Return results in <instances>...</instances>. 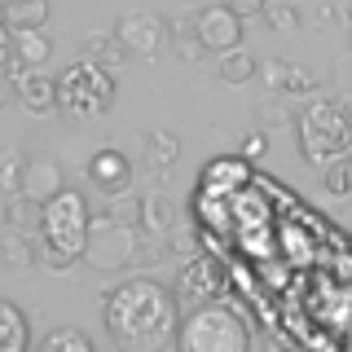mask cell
Listing matches in <instances>:
<instances>
[{
  "instance_id": "12",
  "label": "cell",
  "mask_w": 352,
  "mask_h": 352,
  "mask_svg": "<svg viewBox=\"0 0 352 352\" xmlns=\"http://www.w3.org/2000/svg\"><path fill=\"white\" fill-rule=\"evenodd\" d=\"M264 71V80H269L273 93H282V97H308L313 102L317 97V80H313V71H304V66H295V62H264L260 66Z\"/></svg>"
},
{
  "instance_id": "1",
  "label": "cell",
  "mask_w": 352,
  "mask_h": 352,
  "mask_svg": "<svg viewBox=\"0 0 352 352\" xmlns=\"http://www.w3.org/2000/svg\"><path fill=\"white\" fill-rule=\"evenodd\" d=\"M106 330L119 352H168L181 330V300L150 278L119 282L106 295Z\"/></svg>"
},
{
  "instance_id": "26",
  "label": "cell",
  "mask_w": 352,
  "mask_h": 352,
  "mask_svg": "<svg viewBox=\"0 0 352 352\" xmlns=\"http://www.w3.org/2000/svg\"><path fill=\"white\" fill-rule=\"evenodd\" d=\"M264 22H269L278 36H295L300 31V9L291 5V0H264Z\"/></svg>"
},
{
  "instance_id": "27",
  "label": "cell",
  "mask_w": 352,
  "mask_h": 352,
  "mask_svg": "<svg viewBox=\"0 0 352 352\" xmlns=\"http://www.w3.org/2000/svg\"><path fill=\"white\" fill-rule=\"evenodd\" d=\"M322 185H326L330 198H348L352 194V159H348V154L322 168Z\"/></svg>"
},
{
  "instance_id": "13",
  "label": "cell",
  "mask_w": 352,
  "mask_h": 352,
  "mask_svg": "<svg viewBox=\"0 0 352 352\" xmlns=\"http://www.w3.org/2000/svg\"><path fill=\"white\" fill-rule=\"evenodd\" d=\"M62 163L49 159V154H40V159L27 163V181H22V194H31L36 203H49L53 194H62Z\"/></svg>"
},
{
  "instance_id": "29",
  "label": "cell",
  "mask_w": 352,
  "mask_h": 352,
  "mask_svg": "<svg viewBox=\"0 0 352 352\" xmlns=\"http://www.w3.org/2000/svg\"><path fill=\"white\" fill-rule=\"evenodd\" d=\"M286 124H291V110H286V106H278V102H264L260 106V128L264 132H278Z\"/></svg>"
},
{
  "instance_id": "17",
  "label": "cell",
  "mask_w": 352,
  "mask_h": 352,
  "mask_svg": "<svg viewBox=\"0 0 352 352\" xmlns=\"http://www.w3.org/2000/svg\"><path fill=\"white\" fill-rule=\"evenodd\" d=\"M40 216H44V203H36L31 194H9L5 198V212H0V225L40 238Z\"/></svg>"
},
{
  "instance_id": "37",
  "label": "cell",
  "mask_w": 352,
  "mask_h": 352,
  "mask_svg": "<svg viewBox=\"0 0 352 352\" xmlns=\"http://www.w3.org/2000/svg\"><path fill=\"white\" fill-rule=\"evenodd\" d=\"M291 5H295V0H291Z\"/></svg>"
},
{
  "instance_id": "8",
  "label": "cell",
  "mask_w": 352,
  "mask_h": 352,
  "mask_svg": "<svg viewBox=\"0 0 352 352\" xmlns=\"http://www.w3.org/2000/svg\"><path fill=\"white\" fill-rule=\"evenodd\" d=\"M194 36L207 53H229L242 44V18L229 5H203L194 9Z\"/></svg>"
},
{
  "instance_id": "30",
  "label": "cell",
  "mask_w": 352,
  "mask_h": 352,
  "mask_svg": "<svg viewBox=\"0 0 352 352\" xmlns=\"http://www.w3.org/2000/svg\"><path fill=\"white\" fill-rule=\"evenodd\" d=\"M176 44H181V58L185 62H203L207 58V49H203V40H198V36H181Z\"/></svg>"
},
{
  "instance_id": "20",
  "label": "cell",
  "mask_w": 352,
  "mask_h": 352,
  "mask_svg": "<svg viewBox=\"0 0 352 352\" xmlns=\"http://www.w3.org/2000/svg\"><path fill=\"white\" fill-rule=\"evenodd\" d=\"M9 44H14V58L22 66H36V71L53 58V44H49L44 31H14V40H9Z\"/></svg>"
},
{
  "instance_id": "31",
  "label": "cell",
  "mask_w": 352,
  "mask_h": 352,
  "mask_svg": "<svg viewBox=\"0 0 352 352\" xmlns=\"http://www.w3.org/2000/svg\"><path fill=\"white\" fill-rule=\"evenodd\" d=\"M229 9H234L238 18H260L264 14V0H225Z\"/></svg>"
},
{
  "instance_id": "14",
  "label": "cell",
  "mask_w": 352,
  "mask_h": 352,
  "mask_svg": "<svg viewBox=\"0 0 352 352\" xmlns=\"http://www.w3.org/2000/svg\"><path fill=\"white\" fill-rule=\"evenodd\" d=\"M0 264H5V269H18V273L36 269L40 264V238L22 234V229H5V234H0Z\"/></svg>"
},
{
  "instance_id": "36",
  "label": "cell",
  "mask_w": 352,
  "mask_h": 352,
  "mask_svg": "<svg viewBox=\"0 0 352 352\" xmlns=\"http://www.w3.org/2000/svg\"><path fill=\"white\" fill-rule=\"evenodd\" d=\"M0 5H9V0H0Z\"/></svg>"
},
{
  "instance_id": "23",
  "label": "cell",
  "mask_w": 352,
  "mask_h": 352,
  "mask_svg": "<svg viewBox=\"0 0 352 352\" xmlns=\"http://www.w3.org/2000/svg\"><path fill=\"white\" fill-rule=\"evenodd\" d=\"M84 49H88V58L102 62L106 71H119V66H124V58H132L124 44H119V36H102V31H97V36H88Z\"/></svg>"
},
{
  "instance_id": "18",
  "label": "cell",
  "mask_w": 352,
  "mask_h": 352,
  "mask_svg": "<svg viewBox=\"0 0 352 352\" xmlns=\"http://www.w3.org/2000/svg\"><path fill=\"white\" fill-rule=\"evenodd\" d=\"M216 75L225 84H247V80H256V75H260V62L238 44V49H229V53H216Z\"/></svg>"
},
{
  "instance_id": "35",
  "label": "cell",
  "mask_w": 352,
  "mask_h": 352,
  "mask_svg": "<svg viewBox=\"0 0 352 352\" xmlns=\"http://www.w3.org/2000/svg\"><path fill=\"white\" fill-rule=\"evenodd\" d=\"M5 102H9V84H5V75H0V110H5Z\"/></svg>"
},
{
  "instance_id": "4",
  "label": "cell",
  "mask_w": 352,
  "mask_h": 352,
  "mask_svg": "<svg viewBox=\"0 0 352 352\" xmlns=\"http://www.w3.org/2000/svg\"><path fill=\"white\" fill-rule=\"evenodd\" d=\"M93 238V212H88V198L80 190H62L44 203L40 216V242L44 247H58L62 256L84 260V247Z\"/></svg>"
},
{
  "instance_id": "19",
  "label": "cell",
  "mask_w": 352,
  "mask_h": 352,
  "mask_svg": "<svg viewBox=\"0 0 352 352\" xmlns=\"http://www.w3.org/2000/svg\"><path fill=\"white\" fill-rule=\"evenodd\" d=\"M0 9H5V22L14 31H40L49 22V0H9Z\"/></svg>"
},
{
  "instance_id": "11",
  "label": "cell",
  "mask_w": 352,
  "mask_h": 352,
  "mask_svg": "<svg viewBox=\"0 0 352 352\" xmlns=\"http://www.w3.org/2000/svg\"><path fill=\"white\" fill-rule=\"evenodd\" d=\"M88 185H93V190H102L106 198L132 190V163H128V154L115 150V146H110V150H97L93 159H88Z\"/></svg>"
},
{
  "instance_id": "28",
  "label": "cell",
  "mask_w": 352,
  "mask_h": 352,
  "mask_svg": "<svg viewBox=\"0 0 352 352\" xmlns=\"http://www.w3.org/2000/svg\"><path fill=\"white\" fill-rule=\"evenodd\" d=\"M110 216H115L119 225H132V229H141V194H132V190L115 194V198H110Z\"/></svg>"
},
{
  "instance_id": "10",
  "label": "cell",
  "mask_w": 352,
  "mask_h": 352,
  "mask_svg": "<svg viewBox=\"0 0 352 352\" xmlns=\"http://www.w3.org/2000/svg\"><path fill=\"white\" fill-rule=\"evenodd\" d=\"M9 80H14V88H18V102H22V110H27V115H53V110H58V80H49V75H40L36 66H14V75H9Z\"/></svg>"
},
{
  "instance_id": "24",
  "label": "cell",
  "mask_w": 352,
  "mask_h": 352,
  "mask_svg": "<svg viewBox=\"0 0 352 352\" xmlns=\"http://www.w3.org/2000/svg\"><path fill=\"white\" fill-rule=\"evenodd\" d=\"M146 150H150V163L163 172V168H172V163L181 159V137L168 132V128H154L150 137H146Z\"/></svg>"
},
{
  "instance_id": "16",
  "label": "cell",
  "mask_w": 352,
  "mask_h": 352,
  "mask_svg": "<svg viewBox=\"0 0 352 352\" xmlns=\"http://www.w3.org/2000/svg\"><path fill=\"white\" fill-rule=\"evenodd\" d=\"M0 352H31L27 313L14 300H0Z\"/></svg>"
},
{
  "instance_id": "15",
  "label": "cell",
  "mask_w": 352,
  "mask_h": 352,
  "mask_svg": "<svg viewBox=\"0 0 352 352\" xmlns=\"http://www.w3.org/2000/svg\"><path fill=\"white\" fill-rule=\"evenodd\" d=\"M141 234H154V238L176 234V203L168 194H159V190L141 194Z\"/></svg>"
},
{
  "instance_id": "9",
  "label": "cell",
  "mask_w": 352,
  "mask_h": 352,
  "mask_svg": "<svg viewBox=\"0 0 352 352\" xmlns=\"http://www.w3.org/2000/svg\"><path fill=\"white\" fill-rule=\"evenodd\" d=\"M220 295H225V273H220V264L203 260V256H194V260L181 269V282H176V300L190 304V308H198V304L220 300Z\"/></svg>"
},
{
  "instance_id": "32",
  "label": "cell",
  "mask_w": 352,
  "mask_h": 352,
  "mask_svg": "<svg viewBox=\"0 0 352 352\" xmlns=\"http://www.w3.org/2000/svg\"><path fill=\"white\" fill-rule=\"evenodd\" d=\"M260 154H264V132H251L242 141V159H260Z\"/></svg>"
},
{
  "instance_id": "33",
  "label": "cell",
  "mask_w": 352,
  "mask_h": 352,
  "mask_svg": "<svg viewBox=\"0 0 352 352\" xmlns=\"http://www.w3.org/2000/svg\"><path fill=\"white\" fill-rule=\"evenodd\" d=\"M172 247L181 251L185 260H194V256H198V238H194V234H176V242H172Z\"/></svg>"
},
{
  "instance_id": "22",
  "label": "cell",
  "mask_w": 352,
  "mask_h": 352,
  "mask_svg": "<svg viewBox=\"0 0 352 352\" xmlns=\"http://www.w3.org/2000/svg\"><path fill=\"white\" fill-rule=\"evenodd\" d=\"M36 352H97V344L84 335V330H75V326H58V330H49V335L36 344Z\"/></svg>"
},
{
  "instance_id": "25",
  "label": "cell",
  "mask_w": 352,
  "mask_h": 352,
  "mask_svg": "<svg viewBox=\"0 0 352 352\" xmlns=\"http://www.w3.org/2000/svg\"><path fill=\"white\" fill-rule=\"evenodd\" d=\"M168 256H172V238L141 234V238H137V251H132V269H159Z\"/></svg>"
},
{
  "instance_id": "3",
  "label": "cell",
  "mask_w": 352,
  "mask_h": 352,
  "mask_svg": "<svg viewBox=\"0 0 352 352\" xmlns=\"http://www.w3.org/2000/svg\"><path fill=\"white\" fill-rule=\"evenodd\" d=\"M352 146V115L348 106L339 102H308L304 115H300V154L304 163L313 168H326V163L344 159Z\"/></svg>"
},
{
  "instance_id": "6",
  "label": "cell",
  "mask_w": 352,
  "mask_h": 352,
  "mask_svg": "<svg viewBox=\"0 0 352 352\" xmlns=\"http://www.w3.org/2000/svg\"><path fill=\"white\" fill-rule=\"evenodd\" d=\"M137 238H141V229H132V225H110V229H102V234L88 238L84 260L93 264L97 273L132 269V251H137Z\"/></svg>"
},
{
  "instance_id": "7",
  "label": "cell",
  "mask_w": 352,
  "mask_h": 352,
  "mask_svg": "<svg viewBox=\"0 0 352 352\" xmlns=\"http://www.w3.org/2000/svg\"><path fill=\"white\" fill-rule=\"evenodd\" d=\"M168 22H163L159 14H124L119 18V27H115V36L119 44L132 53V58H159L163 49H168Z\"/></svg>"
},
{
  "instance_id": "21",
  "label": "cell",
  "mask_w": 352,
  "mask_h": 352,
  "mask_svg": "<svg viewBox=\"0 0 352 352\" xmlns=\"http://www.w3.org/2000/svg\"><path fill=\"white\" fill-rule=\"evenodd\" d=\"M27 154H22L18 146H5L0 150V194H22V181H27Z\"/></svg>"
},
{
  "instance_id": "34",
  "label": "cell",
  "mask_w": 352,
  "mask_h": 352,
  "mask_svg": "<svg viewBox=\"0 0 352 352\" xmlns=\"http://www.w3.org/2000/svg\"><path fill=\"white\" fill-rule=\"evenodd\" d=\"M14 66H18L14 44H0V75H14Z\"/></svg>"
},
{
  "instance_id": "5",
  "label": "cell",
  "mask_w": 352,
  "mask_h": 352,
  "mask_svg": "<svg viewBox=\"0 0 352 352\" xmlns=\"http://www.w3.org/2000/svg\"><path fill=\"white\" fill-rule=\"evenodd\" d=\"M110 102H115V71H106L102 62L84 58L58 75V110L62 115L93 119L102 110H110Z\"/></svg>"
},
{
  "instance_id": "2",
  "label": "cell",
  "mask_w": 352,
  "mask_h": 352,
  "mask_svg": "<svg viewBox=\"0 0 352 352\" xmlns=\"http://www.w3.org/2000/svg\"><path fill=\"white\" fill-rule=\"evenodd\" d=\"M176 352H251V326L229 304H198L181 317Z\"/></svg>"
}]
</instances>
